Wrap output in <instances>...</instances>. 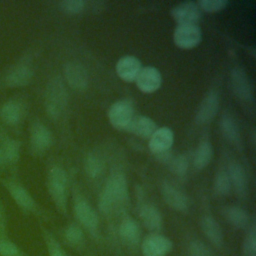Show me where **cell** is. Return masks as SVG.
I'll list each match as a JSON object with an SVG mask.
<instances>
[{
  "mask_svg": "<svg viewBox=\"0 0 256 256\" xmlns=\"http://www.w3.org/2000/svg\"><path fill=\"white\" fill-rule=\"evenodd\" d=\"M128 199V185L125 176L121 173L112 174L99 197V210L108 214L118 206H122Z\"/></svg>",
  "mask_w": 256,
  "mask_h": 256,
  "instance_id": "1",
  "label": "cell"
},
{
  "mask_svg": "<svg viewBox=\"0 0 256 256\" xmlns=\"http://www.w3.org/2000/svg\"><path fill=\"white\" fill-rule=\"evenodd\" d=\"M47 188L57 209L65 213L67 210L68 177L63 168L55 166L49 170L47 175Z\"/></svg>",
  "mask_w": 256,
  "mask_h": 256,
  "instance_id": "2",
  "label": "cell"
},
{
  "mask_svg": "<svg viewBox=\"0 0 256 256\" xmlns=\"http://www.w3.org/2000/svg\"><path fill=\"white\" fill-rule=\"evenodd\" d=\"M67 96L65 85L60 77H54L49 81L45 92V109L51 118L57 119L61 116L67 105Z\"/></svg>",
  "mask_w": 256,
  "mask_h": 256,
  "instance_id": "3",
  "label": "cell"
},
{
  "mask_svg": "<svg viewBox=\"0 0 256 256\" xmlns=\"http://www.w3.org/2000/svg\"><path fill=\"white\" fill-rule=\"evenodd\" d=\"M173 249L170 238L156 232L150 233L141 241V252L143 256H167Z\"/></svg>",
  "mask_w": 256,
  "mask_h": 256,
  "instance_id": "4",
  "label": "cell"
},
{
  "mask_svg": "<svg viewBox=\"0 0 256 256\" xmlns=\"http://www.w3.org/2000/svg\"><path fill=\"white\" fill-rule=\"evenodd\" d=\"M133 117L134 107L127 99H121L114 102L108 110L109 122L116 129L126 130Z\"/></svg>",
  "mask_w": 256,
  "mask_h": 256,
  "instance_id": "5",
  "label": "cell"
},
{
  "mask_svg": "<svg viewBox=\"0 0 256 256\" xmlns=\"http://www.w3.org/2000/svg\"><path fill=\"white\" fill-rule=\"evenodd\" d=\"M202 39V32L196 24L178 25L173 33V41L182 49H191L197 46Z\"/></svg>",
  "mask_w": 256,
  "mask_h": 256,
  "instance_id": "6",
  "label": "cell"
},
{
  "mask_svg": "<svg viewBox=\"0 0 256 256\" xmlns=\"http://www.w3.org/2000/svg\"><path fill=\"white\" fill-rule=\"evenodd\" d=\"M74 214L78 222L85 227L91 234L98 232L99 218L95 209L85 199L78 198L74 202Z\"/></svg>",
  "mask_w": 256,
  "mask_h": 256,
  "instance_id": "7",
  "label": "cell"
},
{
  "mask_svg": "<svg viewBox=\"0 0 256 256\" xmlns=\"http://www.w3.org/2000/svg\"><path fill=\"white\" fill-rule=\"evenodd\" d=\"M172 18L178 25L196 24L201 18V10L196 2L185 1L177 4L171 10Z\"/></svg>",
  "mask_w": 256,
  "mask_h": 256,
  "instance_id": "8",
  "label": "cell"
},
{
  "mask_svg": "<svg viewBox=\"0 0 256 256\" xmlns=\"http://www.w3.org/2000/svg\"><path fill=\"white\" fill-rule=\"evenodd\" d=\"M138 89L143 93H153L158 90L162 83L160 71L153 66L142 67L136 79Z\"/></svg>",
  "mask_w": 256,
  "mask_h": 256,
  "instance_id": "9",
  "label": "cell"
},
{
  "mask_svg": "<svg viewBox=\"0 0 256 256\" xmlns=\"http://www.w3.org/2000/svg\"><path fill=\"white\" fill-rule=\"evenodd\" d=\"M64 75L68 84L77 91H83L88 86V73L85 67L76 61L68 62L64 67Z\"/></svg>",
  "mask_w": 256,
  "mask_h": 256,
  "instance_id": "10",
  "label": "cell"
},
{
  "mask_svg": "<svg viewBox=\"0 0 256 256\" xmlns=\"http://www.w3.org/2000/svg\"><path fill=\"white\" fill-rule=\"evenodd\" d=\"M174 142L173 131L168 127L157 128L149 138V149L157 155L169 152Z\"/></svg>",
  "mask_w": 256,
  "mask_h": 256,
  "instance_id": "11",
  "label": "cell"
},
{
  "mask_svg": "<svg viewBox=\"0 0 256 256\" xmlns=\"http://www.w3.org/2000/svg\"><path fill=\"white\" fill-rule=\"evenodd\" d=\"M161 193L165 203L172 209L179 212H185L188 210L189 199L186 194L178 188L165 182L161 187Z\"/></svg>",
  "mask_w": 256,
  "mask_h": 256,
  "instance_id": "12",
  "label": "cell"
},
{
  "mask_svg": "<svg viewBox=\"0 0 256 256\" xmlns=\"http://www.w3.org/2000/svg\"><path fill=\"white\" fill-rule=\"evenodd\" d=\"M219 109V97L215 91H210L201 101L196 112L195 120L199 124H206L212 121Z\"/></svg>",
  "mask_w": 256,
  "mask_h": 256,
  "instance_id": "13",
  "label": "cell"
},
{
  "mask_svg": "<svg viewBox=\"0 0 256 256\" xmlns=\"http://www.w3.org/2000/svg\"><path fill=\"white\" fill-rule=\"evenodd\" d=\"M141 68L140 60L133 55L123 56L116 63V73L118 77L127 82L134 81Z\"/></svg>",
  "mask_w": 256,
  "mask_h": 256,
  "instance_id": "14",
  "label": "cell"
},
{
  "mask_svg": "<svg viewBox=\"0 0 256 256\" xmlns=\"http://www.w3.org/2000/svg\"><path fill=\"white\" fill-rule=\"evenodd\" d=\"M231 86L237 97L249 101L252 99V86L245 71L239 67L231 71Z\"/></svg>",
  "mask_w": 256,
  "mask_h": 256,
  "instance_id": "15",
  "label": "cell"
},
{
  "mask_svg": "<svg viewBox=\"0 0 256 256\" xmlns=\"http://www.w3.org/2000/svg\"><path fill=\"white\" fill-rule=\"evenodd\" d=\"M6 187L14 202L21 209L28 212H33L36 210V202L26 188L15 182L7 183Z\"/></svg>",
  "mask_w": 256,
  "mask_h": 256,
  "instance_id": "16",
  "label": "cell"
},
{
  "mask_svg": "<svg viewBox=\"0 0 256 256\" xmlns=\"http://www.w3.org/2000/svg\"><path fill=\"white\" fill-rule=\"evenodd\" d=\"M139 217L143 225L151 231V233H156L161 230L163 225V218L160 211L152 204H143L139 209Z\"/></svg>",
  "mask_w": 256,
  "mask_h": 256,
  "instance_id": "17",
  "label": "cell"
},
{
  "mask_svg": "<svg viewBox=\"0 0 256 256\" xmlns=\"http://www.w3.org/2000/svg\"><path fill=\"white\" fill-rule=\"evenodd\" d=\"M31 146L36 152H43L48 149L52 144L51 131L41 123H35L31 128Z\"/></svg>",
  "mask_w": 256,
  "mask_h": 256,
  "instance_id": "18",
  "label": "cell"
},
{
  "mask_svg": "<svg viewBox=\"0 0 256 256\" xmlns=\"http://www.w3.org/2000/svg\"><path fill=\"white\" fill-rule=\"evenodd\" d=\"M200 227L205 237L216 247H221L224 240V235L220 224L209 215L201 218Z\"/></svg>",
  "mask_w": 256,
  "mask_h": 256,
  "instance_id": "19",
  "label": "cell"
},
{
  "mask_svg": "<svg viewBox=\"0 0 256 256\" xmlns=\"http://www.w3.org/2000/svg\"><path fill=\"white\" fill-rule=\"evenodd\" d=\"M228 176L232 188L239 197H245L247 193V175L241 164L232 162L228 166Z\"/></svg>",
  "mask_w": 256,
  "mask_h": 256,
  "instance_id": "20",
  "label": "cell"
},
{
  "mask_svg": "<svg viewBox=\"0 0 256 256\" xmlns=\"http://www.w3.org/2000/svg\"><path fill=\"white\" fill-rule=\"evenodd\" d=\"M119 235L128 245H136L141 240V229L138 222L132 217H125L119 225Z\"/></svg>",
  "mask_w": 256,
  "mask_h": 256,
  "instance_id": "21",
  "label": "cell"
},
{
  "mask_svg": "<svg viewBox=\"0 0 256 256\" xmlns=\"http://www.w3.org/2000/svg\"><path fill=\"white\" fill-rule=\"evenodd\" d=\"M156 129V123L151 118L139 115L133 117L126 130L135 134L138 137L150 138Z\"/></svg>",
  "mask_w": 256,
  "mask_h": 256,
  "instance_id": "22",
  "label": "cell"
},
{
  "mask_svg": "<svg viewBox=\"0 0 256 256\" xmlns=\"http://www.w3.org/2000/svg\"><path fill=\"white\" fill-rule=\"evenodd\" d=\"M33 76L31 67L27 64H19L6 76V84L10 87H21L27 85Z\"/></svg>",
  "mask_w": 256,
  "mask_h": 256,
  "instance_id": "23",
  "label": "cell"
},
{
  "mask_svg": "<svg viewBox=\"0 0 256 256\" xmlns=\"http://www.w3.org/2000/svg\"><path fill=\"white\" fill-rule=\"evenodd\" d=\"M224 216L227 221L234 227L244 229L250 225V217L248 212L240 206L231 205L225 208Z\"/></svg>",
  "mask_w": 256,
  "mask_h": 256,
  "instance_id": "24",
  "label": "cell"
},
{
  "mask_svg": "<svg viewBox=\"0 0 256 256\" xmlns=\"http://www.w3.org/2000/svg\"><path fill=\"white\" fill-rule=\"evenodd\" d=\"M220 129L222 135L230 143L234 145H240V130L236 121L231 115L225 114L222 116L220 121Z\"/></svg>",
  "mask_w": 256,
  "mask_h": 256,
  "instance_id": "25",
  "label": "cell"
},
{
  "mask_svg": "<svg viewBox=\"0 0 256 256\" xmlns=\"http://www.w3.org/2000/svg\"><path fill=\"white\" fill-rule=\"evenodd\" d=\"M213 157V148L209 141H201L197 146L194 157L193 163L196 169H203L205 168L212 160Z\"/></svg>",
  "mask_w": 256,
  "mask_h": 256,
  "instance_id": "26",
  "label": "cell"
},
{
  "mask_svg": "<svg viewBox=\"0 0 256 256\" xmlns=\"http://www.w3.org/2000/svg\"><path fill=\"white\" fill-rule=\"evenodd\" d=\"M0 115L2 120L10 125L17 124L23 115V110L21 105L16 102V101H9L5 103L1 110H0Z\"/></svg>",
  "mask_w": 256,
  "mask_h": 256,
  "instance_id": "27",
  "label": "cell"
},
{
  "mask_svg": "<svg viewBox=\"0 0 256 256\" xmlns=\"http://www.w3.org/2000/svg\"><path fill=\"white\" fill-rule=\"evenodd\" d=\"M64 238L67 243L74 247H81L85 242L84 232L78 224L71 223L64 230Z\"/></svg>",
  "mask_w": 256,
  "mask_h": 256,
  "instance_id": "28",
  "label": "cell"
},
{
  "mask_svg": "<svg viewBox=\"0 0 256 256\" xmlns=\"http://www.w3.org/2000/svg\"><path fill=\"white\" fill-rule=\"evenodd\" d=\"M213 187H214L215 193L219 196H226L231 192L232 185H231L230 178L228 176L227 171L219 170L215 174Z\"/></svg>",
  "mask_w": 256,
  "mask_h": 256,
  "instance_id": "29",
  "label": "cell"
},
{
  "mask_svg": "<svg viewBox=\"0 0 256 256\" xmlns=\"http://www.w3.org/2000/svg\"><path fill=\"white\" fill-rule=\"evenodd\" d=\"M84 169L89 177L97 178L102 174L104 170V162L99 156L90 154L85 159Z\"/></svg>",
  "mask_w": 256,
  "mask_h": 256,
  "instance_id": "30",
  "label": "cell"
},
{
  "mask_svg": "<svg viewBox=\"0 0 256 256\" xmlns=\"http://www.w3.org/2000/svg\"><path fill=\"white\" fill-rule=\"evenodd\" d=\"M0 256H26L24 251L7 234L0 235Z\"/></svg>",
  "mask_w": 256,
  "mask_h": 256,
  "instance_id": "31",
  "label": "cell"
},
{
  "mask_svg": "<svg viewBox=\"0 0 256 256\" xmlns=\"http://www.w3.org/2000/svg\"><path fill=\"white\" fill-rule=\"evenodd\" d=\"M243 256H256V228L254 224L248 227V232L242 245Z\"/></svg>",
  "mask_w": 256,
  "mask_h": 256,
  "instance_id": "32",
  "label": "cell"
},
{
  "mask_svg": "<svg viewBox=\"0 0 256 256\" xmlns=\"http://www.w3.org/2000/svg\"><path fill=\"white\" fill-rule=\"evenodd\" d=\"M43 238L48 256H67L57 239L47 230L43 231Z\"/></svg>",
  "mask_w": 256,
  "mask_h": 256,
  "instance_id": "33",
  "label": "cell"
},
{
  "mask_svg": "<svg viewBox=\"0 0 256 256\" xmlns=\"http://www.w3.org/2000/svg\"><path fill=\"white\" fill-rule=\"evenodd\" d=\"M170 170L177 176H184L188 170V160L184 155H177L170 159Z\"/></svg>",
  "mask_w": 256,
  "mask_h": 256,
  "instance_id": "34",
  "label": "cell"
},
{
  "mask_svg": "<svg viewBox=\"0 0 256 256\" xmlns=\"http://www.w3.org/2000/svg\"><path fill=\"white\" fill-rule=\"evenodd\" d=\"M4 158L10 162H16L19 158L20 145L15 140H7L2 148Z\"/></svg>",
  "mask_w": 256,
  "mask_h": 256,
  "instance_id": "35",
  "label": "cell"
},
{
  "mask_svg": "<svg viewBox=\"0 0 256 256\" xmlns=\"http://www.w3.org/2000/svg\"><path fill=\"white\" fill-rule=\"evenodd\" d=\"M200 10L206 12H218L226 8L228 5L227 0H199L197 2Z\"/></svg>",
  "mask_w": 256,
  "mask_h": 256,
  "instance_id": "36",
  "label": "cell"
},
{
  "mask_svg": "<svg viewBox=\"0 0 256 256\" xmlns=\"http://www.w3.org/2000/svg\"><path fill=\"white\" fill-rule=\"evenodd\" d=\"M189 256H213L211 250L200 240H193L188 246Z\"/></svg>",
  "mask_w": 256,
  "mask_h": 256,
  "instance_id": "37",
  "label": "cell"
},
{
  "mask_svg": "<svg viewBox=\"0 0 256 256\" xmlns=\"http://www.w3.org/2000/svg\"><path fill=\"white\" fill-rule=\"evenodd\" d=\"M60 9L67 14H78L83 11L85 3L82 0H63L59 4Z\"/></svg>",
  "mask_w": 256,
  "mask_h": 256,
  "instance_id": "38",
  "label": "cell"
},
{
  "mask_svg": "<svg viewBox=\"0 0 256 256\" xmlns=\"http://www.w3.org/2000/svg\"><path fill=\"white\" fill-rule=\"evenodd\" d=\"M6 234V224L4 220V214L2 209L0 208V235Z\"/></svg>",
  "mask_w": 256,
  "mask_h": 256,
  "instance_id": "39",
  "label": "cell"
},
{
  "mask_svg": "<svg viewBox=\"0 0 256 256\" xmlns=\"http://www.w3.org/2000/svg\"><path fill=\"white\" fill-rule=\"evenodd\" d=\"M4 160H5V158H4V154H3V151H2V149L0 148V164H2Z\"/></svg>",
  "mask_w": 256,
  "mask_h": 256,
  "instance_id": "40",
  "label": "cell"
}]
</instances>
